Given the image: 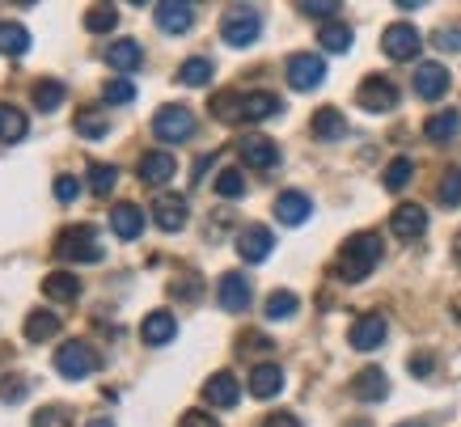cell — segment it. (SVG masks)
Here are the masks:
<instances>
[{
	"label": "cell",
	"mask_w": 461,
	"mask_h": 427,
	"mask_svg": "<svg viewBox=\"0 0 461 427\" xmlns=\"http://www.w3.org/2000/svg\"><path fill=\"white\" fill-rule=\"evenodd\" d=\"M385 259V241H381L377 233H356L343 241V250H339V279H348V284H360V279H368L373 271H377V262Z\"/></svg>",
	"instance_id": "cell-1"
},
{
	"label": "cell",
	"mask_w": 461,
	"mask_h": 427,
	"mask_svg": "<svg viewBox=\"0 0 461 427\" xmlns=\"http://www.w3.org/2000/svg\"><path fill=\"white\" fill-rule=\"evenodd\" d=\"M56 259L59 262H102V241L94 224H72L68 233L56 237Z\"/></svg>",
	"instance_id": "cell-2"
},
{
	"label": "cell",
	"mask_w": 461,
	"mask_h": 427,
	"mask_svg": "<svg viewBox=\"0 0 461 427\" xmlns=\"http://www.w3.org/2000/svg\"><path fill=\"white\" fill-rule=\"evenodd\" d=\"M102 368V356L94 343H85V339H72L56 351V372L59 377H68V381H85V377H94Z\"/></svg>",
	"instance_id": "cell-3"
},
{
	"label": "cell",
	"mask_w": 461,
	"mask_h": 427,
	"mask_svg": "<svg viewBox=\"0 0 461 427\" xmlns=\"http://www.w3.org/2000/svg\"><path fill=\"white\" fill-rule=\"evenodd\" d=\"M153 136L166 140V144H182V140L195 136V114L186 111V106H161V111L153 114Z\"/></svg>",
	"instance_id": "cell-4"
},
{
	"label": "cell",
	"mask_w": 461,
	"mask_h": 427,
	"mask_svg": "<svg viewBox=\"0 0 461 427\" xmlns=\"http://www.w3.org/2000/svg\"><path fill=\"white\" fill-rule=\"evenodd\" d=\"M258 34H263L258 9H229V14H224L221 39L229 42V47H250V42H258Z\"/></svg>",
	"instance_id": "cell-5"
},
{
	"label": "cell",
	"mask_w": 461,
	"mask_h": 427,
	"mask_svg": "<svg viewBox=\"0 0 461 427\" xmlns=\"http://www.w3.org/2000/svg\"><path fill=\"white\" fill-rule=\"evenodd\" d=\"M356 102H360L368 114H385L402 102V94H398V85H393L390 77H364L360 89H356Z\"/></svg>",
	"instance_id": "cell-6"
},
{
	"label": "cell",
	"mask_w": 461,
	"mask_h": 427,
	"mask_svg": "<svg viewBox=\"0 0 461 427\" xmlns=\"http://www.w3.org/2000/svg\"><path fill=\"white\" fill-rule=\"evenodd\" d=\"M381 51H385L390 59H398V64H411V59L423 51L420 30L411 26V22H393V26L381 34Z\"/></svg>",
	"instance_id": "cell-7"
},
{
	"label": "cell",
	"mask_w": 461,
	"mask_h": 427,
	"mask_svg": "<svg viewBox=\"0 0 461 427\" xmlns=\"http://www.w3.org/2000/svg\"><path fill=\"white\" fill-rule=\"evenodd\" d=\"M321 81H326V59L321 56L301 51V56L288 59V85H293L296 94H309V89H318Z\"/></svg>",
	"instance_id": "cell-8"
},
{
	"label": "cell",
	"mask_w": 461,
	"mask_h": 427,
	"mask_svg": "<svg viewBox=\"0 0 461 427\" xmlns=\"http://www.w3.org/2000/svg\"><path fill=\"white\" fill-rule=\"evenodd\" d=\"M216 304H221L224 313L250 309V279L241 276V271H224V276L216 279Z\"/></svg>",
	"instance_id": "cell-9"
},
{
	"label": "cell",
	"mask_w": 461,
	"mask_h": 427,
	"mask_svg": "<svg viewBox=\"0 0 461 427\" xmlns=\"http://www.w3.org/2000/svg\"><path fill=\"white\" fill-rule=\"evenodd\" d=\"M238 157L250 169H271L276 161H280V144H276L271 136H263V132H250V136H241Z\"/></svg>",
	"instance_id": "cell-10"
},
{
	"label": "cell",
	"mask_w": 461,
	"mask_h": 427,
	"mask_svg": "<svg viewBox=\"0 0 461 427\" xmlns=\"http://www.w3.org/2000/svg\"><path fill=\"white\" fill-rule=\"evenodd\" d=\"M385 334H390V322L381 313H364L356 326L348 331V343L356 347V351H377L381 343H385Z\"/></svg>",
	"instance_id": "cell-11"
},
{
	"label": "cell",
	"mask_w": 461,
	"mask_h": 427,
	"mask_svg": "<svg viewBox=\"0 0 461 427\" xmlns=\"http://www.w3.org/2000/svg\"><path fill=\"white\" fill-rule=\"evenodd\" d=\"M136 174H140V182H149V186H166L174 174H178V157L166 149H153L140 157V166H136Z\"/></svg>",
	"instance_id": "cell-12"
},
{
	"label": "cell",
	"mask_w": 461,
	"mask_h": 427,
	"mask_svg": "<svg viewBox=\"0 0 461 427\" xmlns=\"http://www.w3.org/2000/svg\"><path fill=\"white\" fill-rule=\"evenodd\" d=\"M271 250H276V237L267 224H246L238 233V254L246 262H267L271 259Z\"/></svg>",
	"instance_id": "cell-13"
},
{
	"label": "cell",
	"mask_w": 461,
	"mask_h": 427,
	"mask_svg": "<svg viewBox=\"0 0 461 427\" xmlns=\"http://www.w3.org/2000/svg\"><path fill=\"white\" fill-rule=\"evenodd\" d=\"M415 94L423 102H440L448 94V68L445 64H436V59H423L420 68H415Z\"/></svg>",
	"instance_id": "cell-14"
},
{
	"label": "cell",
	"mask_w": 461,
	"mask_h": 427,
	"mask_svg": "<svg viewBox=\"0 0 461 427\" xmlns=\"http://www.w3.org/2000/svg\"><path fill=\"white\" fill-rule=\"evenodd\" d=\"M348 389H351V398H360V402H385L390 398V377L368 364V368H360L356 377H351Z\"/></svg>",
	"instance_id": "cell-15"
},
{
	"label": "cell",
	"mask_w": 461,
	"mask_h": 427,
	"mask_svg": "<svg viewBox=\"0 0 461 427\" xmlns=\"http://www.w3.org/2000/svg\"><path fill=\"white\" fill-rule=\"evenodd\" d=\"M390 229H393V237H402V241L423 237V229H428V207L423 204H398L390 212Z\"/></svg>",
	"instance_id": "cell-16"
},
{
	"label": "cell",
	"mask_w": 461,
	"mask_h": 427,
	"mask_svg": "<svg viewBox=\"0 0 461 427\" xmlns=\"http://www.w3.org/2000/svg\"><path fill=\"white\" fill-rule=\"evenodd\" d=\"M186 216H191V207H186V199H182V195H157V199H153V224H157V229L178 233L182 224H186Z\"/></svg>",
	"instance_id": "cell-17"
},
{
	"label": "cell",
	"mask_w": 461,
	"mask_h": 427,
	"mask_svg": "<svg viewBox=\"0 0 461 427\" xmlns=\"http://www.w3.org/2000/svg\"><path fill=\"white\" fill-rule=\"evenodd\" d=\"M144 224H149V216H144L140 204H114L111 207V229H114V237L136 241V237L144 233Z\"/></svg>",
	"instance_id": "cell-18"
},
{
	"label": "cell",
	"mask_w": 461,
	"mask_h": 427,
	"mask_svg": "<svg viewBox=\"0 0 461 427\" xmlns=\"http://www.w3.org/2000/svg\"><path fill=\"white\" fill-rule=\"evenodd\" d=\"M174 334H178V322H174V313H169V309H153V313L140 322V339L149 347L174 343Z\"/></svg>",
	"instance_id": "cell-19"
},
{
	"label": "cell",
	"mask_w": 461,
	"mask_h": 427,
	"mask_svg": "<svg viewBox=\"0 0 461 427\" xmlns=\"http://www.w3.org/2000/svg\"><path fill=\"white\" fill-rule=\"evenodd\" d=\"M157 26L166 30V34H186L191 30V22H195V9L191 5H182V0H161L153 9Z\"/></svg>",
	"instance_id": "cell-20"
},
{
	"label": "cell",
	"mask_w": 461,
	"mask_h": 427,
	"mask_svg": "<svg viewBox=\"0 0 461 427\" xmlns=\"http://www.w3.org/2000/svg\"><path fill=\"white\" fill-rule=\"evenodd\" d=\"M284 102L276 94H263V89H254V94H241V111H238V123H258V119H271V114H280Z\"/></svg>",
	"instance_id": "cell-21"
},
{
	"label": "cell",
	"mask_w": 461,
	"mask_h": 427,
	"mask_svg": "<svg viewBox=\"0 0 461 427\" xmlns=\"http://www.w3.org/2000/svg\"><path fill=\"white\" fill-rule=\"evenodd\" d=\"M309 216H313V204H309V195L305 191H284L276 195V221L280 224H305Z\"/></svg>",
	"instance_id": "cell-22"
},
{
	"label": "cell",
	"mask_w": 461,
	"mask_h": 427,
	"mask_svg": "<svg viewBox=\"0 0 461 427\" xmlns=\"http://www.w3.org/2000/svg\"><path fill=\"white\" fill-rule=\"evenodd\" d=\"M284 389V368L280 364H271V359H263V364H254L250 368V394L254 398H276Z\"/></svg>",
	"instance_id": "cell-23"
},
{
	"label": "cell",
	"mask_w": 461,
	"mask_h": 427,
	"mask_svg": "<svg viewBox=\"0 0 461 427\" xmlns=\"http://www.w3.org/2000/svg\"><path fill=\"white\" fill-rule=\"evenodd\" d=\"M106 64H111L114 72H140V64H144V47L136 39H119V42H111L106 47Z\"/></svg>",
	"instance_id": "cell-24"
},
{
	"label": "cell",
	"mask_w": 461,
	"mask_h": 427,
	"mask_svg": "<svg viewBox=\"0 0 461 427\" xmlns=\"http://www.w3.org/2000/svg\"><path fill=\"white\" fill-rule=\"evenodd\" d=\"M203 398H208L212 406H221V411L238 406V398H241L238 377H233V372H216V377H208V386H203Z\"/></svg>",
	"instance_id": "cell-25"
},
{
	"label": "cell",
	"mask_w": 461,
	"mask_h": 427,
	"mask_svg": "<svg viewBox=\"0 0 461 427\" xmlns=\"http://www.w3.org/2000/svg\"><path fill=\"white\" fill-rule=\"evenodd\" d=\"M351 42H356V34H351L348 22H326V26L318 30V47L326 51V56H343V51H351Z\"/></svg>",
	"instance_id": "cell-26"
},
{
	"label": "cell",
	"mask_w": 461,
	"mask_h": 427,
	"mask_svg": "<svg viewBox=\"0 0 461 427\" xmlns=\"http://www.w3.org/2000/svg\"><path fill=\"white\" fill-rule=\"evenodd\" d=\"M42 296H47V301L68 304V301L81 296V279L72 276V271H51V276L42 279Z\"/></svg>",
	"instance_id": "cell-27"
},
{
	"label": "cell",
	"mask_w": 461,
	"mask_h": 427,
	"mask_svg": "<svg viewBox=\"0 0 461 427\" xmlns=\"http://www.w3.org/2000/svg\"><path fill=\"white\" fill-rule=\"evenodd\" d=\"M309 127H313V136L318 140H343L348 136V119H343V111H335V106H321V111L309 119Z\"/></svg>",
	"instance_id": "cell-28"
},
{
	"label": "cell",
	"mask_w": 461,
	"mask_h": 427,
	"mask_svg": "<svg viewBox=\"0 0 461 427\" xmlns=\"http://www.w3.org/2000/svg\"><path fill=\"white\" fill-rule=\"evenodd\" d=\"M30 51V30L22 26V22H0V56H26Z\"/></svg>",
	"instance_id": "cell-29"
},
{
	"label": "cell",
	"mask_w": 461,
	"mask_h": 427,
	"mask_svg": "<svg viewBox=\"0 0 461 427\" xmlns=\"http://www.w3.org/2000/svg\"><path fill=\"white\" fill-rule=\"evenodd\" d=\"M461 132V111H436L428 123H423V136L432 140V144H445Z\"/></svg>",
	"instance_id": "cell-30"
},
{
	"label": "cell",
	"mask_w": 461,
	"mask_h": 427,
	"mask_svg": "<svg viewBox=\"0 0 461 427\" xmlns=\"http://www.w3.org/2000/svg\"><path fill=\"white\" fill-rule=\"evenodd\" d=\"M59 334V317L51 313V309H34V313L26 317V339L30 343H51Z\"/></svg>",
	"instance_id": "cell-31"
},
{
	"label": "cell",
	"mask_w": 461,
	"mask_h": 427,
	"mask_svg": "<svg viewBox=\"0 0 461 427\" xmlns=\"http://www.w3.org/2000/svg\"><path fill=\"white\" fill-rule=\"evenodd\" d=\"M30 123H26V114L17 111L14 102H0V140L5 144H17V140H26Z\"/></svg>",
	"instance_id": "cell-32"
},
{
	"label": "cell",
	"mask_w": 461,
	"mask_h": 427,
	"mask_svg": "<svg viewBox=\"0 0 461 427\" xmlns=\"http://www.w3.org/2000/svg\"><path fill=\"white\" fill-rule=\"evenodd\" d=\"M30 97H34V111L39 114H51V111H59L64 106V85L59 81H34V89H30Z\"/></svg>",
	"instance_id": "cell-33"
},
{
	"label": "cell",
	"mask_w": 461,
	"mask_h": 427,
	"mask_svg": "<svg viewBox=\"0 0 461 427\" xmlns=\"http://www.w3.org/2000/svg\"><path fill=\"white\" fill-rule=\"evenodd\" d=\"M106 132H111V119L102 111H81L77 114V136L81 140H106Z\"/></svg>",
	"instance_id": "cell-34"
},
{
	"label": "cell",
	"mask_w": 461,
	"mask_h": 427,
	"mask_svg": "<svg viewBox=\"0 0 461 427\" xmlns=\"http://www.w3.org/2000/svg\"><path fill=\"white\" fill-rule=\"evenodd\" d=\"M119 26V9L114 5H94V9H85V30L89 34H106V30Z\"/></svg>",
	"instance_id": "cell-35"
},
{
	"label": "cell",
	"mask_w": 461,
	"mask_h": 427,
	"mask_svg": "<svg viewBox=\"0 0 461 427\" xmlns=\"http://www.w3.org/2000/svg\"><path fill=\"white\" fill-rule=\"evenodd\" d=\"M212 59L208 56H191V59H182V68H178V81L182 85H208L212 81Z\"/></svg>",
	"instance_id": "cell-36"
},
{
	"label": "cell",
	"mask_w": 461,
	"mask_h": 427,
	"mask_svg": "<svg viewBox=\"0 0 461 427\" xmlns=\"http://www.w3.org/2000/svg\"><path fill=\"white\" fill-rule=\"evenodd\" d=\"M212 191L221 195V199H241V195H246V178H241V169H238V166L221 169V174H216V186H212Z\"/></svg>",
	"instance_id": "cell-37"
},
{
	"label": "cell",
	"mask_w": 461,
	"mask_h": 427,
	"mask_svg": "<svg viewBox=\"0 0 461 427\" xmlns=\"http://www.w3.org/2000/svg\"><path fill=\"white\" fill-rule=\"evenodd\" d=\"M85 182H89V191H94V195H106V191H114V182H119V169H114V166H102V161H94V166L85 169Z\"/></svg>",
	"instance_id": "cell-38"
},
{
	"label": "cell",
	"mask_w": 461,
	"mask_h": 427,
	"mask_svg": "<svg viewBox=\"0 0 461 427\" xmlns=\"http://www.w3.org/2000/svg\"><path fill=\"white\" fill-rule=\"evenodd\" d=\"M415 174V161L411 157H393L390 166H385V191H402L406 182Z\"/></svg>",
	"instance_id": "cell-39"
},
{
	"label": "cell",
	"mask_w": 461,
	"mask_h": 427,
	"mask_svg": "<svg viewBox=\"0 0 461 427\" xmlns=\"http://www.w3.org/2000/svg\"><path fill=\"white\" fill-rule=\"evenodd\" d=\"M436 199H440L445 207H461V166H453L445 178H440V186H436Z\"/></svg>",
	"instance_id": "cell-40"
},
{
	"label": "cell",
	"mask_w": 461,
	"mask_h": 427,
	"mask_svg": "<svg viewBox=\"0 0 461 427\" xmlns=\"http://www.w3.org/2000/svg\"><path fill=\"white\" fill-rule=\"evenodd\" d=\"M296 309H301V301H296L293 292H271V296H267V317H271V322H284V317H293Z\"/></svg>",
	"instance_id": "cell-41"
},
{
	"label": "cell",
	"mask_w": 461,
	"mask_h": 427,
	"mask_svg": "<svg viewBox=\"0 0 461 427\" xmlns=\"http://www.w3.org/2000/svg\"><path fill=\"white\" fill-rule=\"evenodd\" d=\"M102 97H106L111 106H127V102L136 97V85L127 81V77H114V81L102 85Z\"/></svg>",
	"instance_id": "cell-42"
},
{
	"label": "cell",
	"mask_w": 461,
	"mask_h": 427,
	"mask_svg": "<svg viewBox=\"0 0 461 427\" xmlns=\"http://www.w3.org/2000/svg\"><path fill=\"white\" fill-rule=\"evenodd\" d=\"M238 111H241V94H216L212 97V114L221 123H238Z\"/></svg>",
	"instance_id": "cell-43"
},
{
	"label": "cell",
	"mask_w": 461,
	"mask_h": 427,
	"mask_svg": "<svg viewBox=\"0 0 461 427\" xmlns=\"http://www.w3.org/2000/svg\"><path fill=\"white\" fill-rule=\"evenodd\" d=\"M30 427H72V411L68 406H42V411L30 419Z\"/></svg>",
	"instance_id": "cell-44"
},
{
	"label": "cell",
	"mask_w": 461,
	"mask_h": 427,
	"mask_svg": "<svg viewBox=\"0 0 461 427\" xmlns=\"http://www.w3.org/2000/svg\"><path fill=\"white\" fill-rule=\"evenodd\" d=\"M26 389H30V381H26V377H17V372L0 377V398H5V402H22V398H26Z\"/></svg>",
	"instance_id": "cell-45"
},
{
	"label": "cell",
	"mask_w": 461,
	"mask_h": 427,
	"mask_svg": "<svg viewBox=\"0 0 461 427\" xmlns=\"http://www.w3.org/2000/svg\"><path fill=\"white\" fill-rule=\"evenodd\" d=\"M77 195H81V178H72V174H59V178H56V199H59V204H72Z\"/></svg>",
	"instance_id": "cell-46"
},
{
	"label": "cell",
	"mask_w": 461,
	"mask_h": 427,
	"mask_svg": "<svg viewBox=\"0 0 461 427\" xmlns=\"http://www.w3.org/2000/svg\"><path fill=\"white\" fill-rule=\"evenodd\" d=\"M301 14H305V17H330V22H335L339 5H335V0H305V5H301Z\"/></svg>",
	"instance_id": "cell-47"
},
{
	"label": "cell",
	"mask_w": 461,
	"mask_h": 427,
	"mask_svg": "<svg viewBox=\"0 0 461 427\" xmlns=\"http://www.w3.org/2000/svg\"><path fill=\"white\" fill-rule=\"evenodd\" d=\"M432 42L440 47V51H461V26H445V30H436Z\"/></svg>",
	"instance_id": "cell-48"
},
{
	"label": "cell",
	"mask_w": 461,
	"mask_h": 427,
	"mask_svg": "<svg viewBox=\"0 0 461 427\" xmlns=\"http://www.w3.org/2000/svg\"><path fill=\"white\" fill-rule=\"evenodd\" d=\"M406 368H411V377H432V351H415V356L406 359Z\"/></svg>",
	"instance_id": "cell-49"
},
{
	"label": "cell",
	"mask_w": 461,
	"mask_h": 427,
	"mask_svg": "<svg viewBox=\"0 0 461 427\" xmlns=\"http://www.w3.org/2000/svg\"><path fill=\"white\" fill-rule=\"evenodd\" d=\"M178 427H221V423H216V419H212L208 411H186V414H182V423H178Z\"/></svg>",
	"instance_id": "cell-50"
},
{
	"label": "cell",
	"mask_w": 461,
	"mask_h": 427,
	"mask_svg": "<svg viewBox=\"0 0 461 427\" xmlns=\"http://www.w3.org/2000/svg\"><path fill=\"white\" fill-rule=\"evenodd\" d=\"M263 427H301V419H296L293 411H276L263 419Z\"/></svg>",
	"instance_id": "cell-51"
},
{
	"label": "cell",
	"mask_w": 461,
	"mask_h": 427,
	"mask_svg": "<svg viewBox=\"0 0 461 427\" xmlns=\"http://www.w3.org/2000/svg\"><path fill=\"white\" fill-rule=\"evenodd\" d=\"M85 427H114V423H111V419H89Z\"/></svg>",
	"instance_id": "cell-52"
},
{
	"label": "cell",
	"mask_w": 461,
	"mask_h": 427,
	"mask_svg": "<svg viewBox=\"0 0 461 427\" xmlns=\"http://www.w3.org/2000/svg\"><path fill=\"white\" fill-rule=\"evenodd\" d=\"M398 427H428V423H398Z\"/></svg>",
	"instance_id": "cell-53"
}]
</instances>
